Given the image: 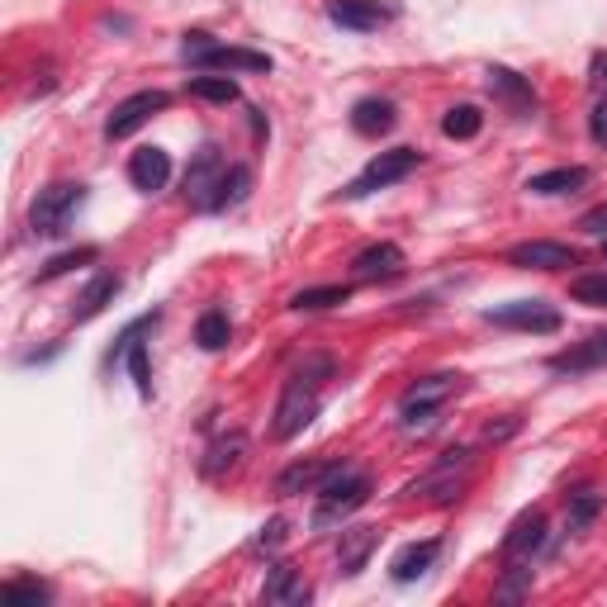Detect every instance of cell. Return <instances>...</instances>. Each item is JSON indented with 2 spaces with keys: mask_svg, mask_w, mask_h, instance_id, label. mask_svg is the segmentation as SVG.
Returning <instances> with one entry per match:
<instances>
[{
  "mask_svg": "<svg viewBox=\"0 0 607 607\" xmlns=\"http://www.w3.org/2000/svg\"><path fill=\"white\" fill-rule=\"evenodd\" d=\"M461 385H465V375H455V371H442V375H428V379H418V385H408L404 399H399L404 428L408 432H432L437 418H442V404L451 399V394H461Z\"/></svg>",
  "mask_w": 607,
  "mask_h": 607,
  "instance_id": "cell-1",
  "label": "cell"
},
{
  "mask_svg": "<svg viewBox=\"0 0 607 607\" xmlns=\"http://www.w3.org/2000/svg\"><path fill=\"white\" fill-rule=\"evenodd\" d=\"M366 504H371V479L338 461V470H332V475L323 479V489H318L313 527H338V522H346L356 508H366Z\"/></svg>",
  "mask_w": 607,
  "mask_h": 607,
  "instance_id": "cell-2",
  "label": "cell"
},
{
  "mask_svg": "<svg viewBox=\"0 0 607 607\" xmlns=\"http://www.w3.org/2000/svg\"><path fill=\"white\" fill-rule=\"evenodd\" d=\"M81 205H86V186H81V180H53L48 190H38L34 209H29V223H34L38 238H63Z\"/></svg>",
  "mask_w": 607,
  "mask_h": 607,
  "instance_id": "cell-3",
  "label": "cell"
},
{
  "mask_svg": "<svg viewBox=\"0 0 607 607\" xmlns=\"http://www.w3.org/2000/svg\"><path fill=\"white\" fill-rule=\"evenodd\" d=\"M470 465H475V451H470V446L442 451L428 475L408 484V498H437V504H451V498H461V489H465Z\"/></svg>",
  "mask_w": 607,
  "mask_h": 607,
  "instance_id": "cell-4",
  "label": "cell"
},
{
  "mask_svg": "<svg viewBox=\"0 0 607 607\" xmlns=\"http://www.w3.org/2000/svg\"><path fill=\"white\" fill-rule=\"evenodd\" d=\"M418 152L413 147H389V152H379V157L366 162V172H361L352 186L342 190V200H366V195L375 190H385V186H399V180H408L418 172Z\"/></svg>",
  "mask_w": 607,
  "mask_h": 607,
  "instance_id": "cell-5",
  "label": "cell"
},
{
  "mask_svg": "<svg viewBox=\"0 0 607 607\" xmlns=\"http://www.w3.org/2000/svg\"><path fill=\"white\" fill-rule=\"evenodd\" d=\"M223 176H228V157H223L214 143H205V147L190 157V166H186V205L200 209V214L219 209V186H223Z\"/></svg>",
  "mask_w": 607,
  "mask_h": 607,
  "instance_id": "cell-6",
  "label": "cell"
},
{
  "mask_svg": "<svg viewBox=\"0 0 607 607\" xmlns=\"http://www.w3.org/2000/svg\"><path fill=\"white\" fill-rule=\"evenodd\" d=\"M313 418H318V385H309L304 375H290V385L280 389V404H276V422H271V437H276V442H290V437H299Z\"/></svg>",
  "mask_w": 607,
  "mask_h": 607,
  "instance_id": "cell-7",
  "label": "cell"
},
{
  "mask_svg": "<svg viewBox=\"0 0 607 607\" xmlns=\"http://www.w3.org/2000/svg\"><path fill=\"white\" fill-rule=\"evenodd\" d=\"M166 104H172V96H166V90H139V96L119 100V104H114V114L104 119V139H110V143L129 139V133H139L152 114H162Z\"/></svg>",
  "mask_w": 607,
  "mask_h": 607,
  "instance_id": "cell-8",
  "label": "cell"
},
{
  "mask_svg": "<svg viewBox=\"0 0 607 607\" xmlns=\"http://www.w3.org/2000/svg\"><path fill=\"white\" fill-rule=\"evenodd\" d=\"M152 323H157V313L152 318H139L124 338L114 342V352H110V366H129L133 375V385H139L143 399H152V371H147V342H143V332H152Z\"/></svg>",
  "mask_w": 607,
  "mask_h": 607,
  "instance_id": "cell-9",
  "label": "cell"
},
{
  "mask_svg": "<svg viewBox=\"0 0 607 607\" xmlns=\"http://www.w3.org/2000/svg\"><path fill=\"white\" fill-rule=\"evenodd\" d=\"M494 328H518V332H560V313L541 299H512L484 313Z\"/></svg>",
  "mask_w": 607,
  "mask_h": 607,
  "instance_id": "cell-10",
  "label": "cell"
},
{
  "mask_svg": "<svg viewBox=\"0 0 607 607\" xmlns=\"http://www.w3.org/2000/svg\"><path fill=\"white\" fill-rule=\"evenodd\" d=\"M508 266L518 271H565V266H580V252L565 247V242H551V238H531V242H518L508 252Z\"/></svg>",
  "mask_w": 607,
  "mask_h": 607,
  "instance_id": "cell-11",
  "label": "cell"
},
{
  "mask_svg": "<svg viewBox=\"0 0 607 607\" xmlns=\"http://www.w3.org/2000/svg\"><path fill=\"white\" fill-rule=\"evenodd\" d=\"M484 86H489V96L504 104L508 114L527 119L531 110H537V90H531L512 67H489V71H484Z\"/></svg>",
  "mask_w": 607,
  "mask_h": 607,
  "instance_id": "cell-12",
  "label": "cell"
},
{
  "mask_svg": "<svg viewBox=\"0 0 607 607\" xmlns=\"http://www.w3.org/2000/svg\"><path fill=\"white\" fill-rule=\"evenodd\" d=\"M328 20L352 29V34H375L379 24L394 20V5H379V0H328Z\"/></svg>",
  "mask_w": 607,
  "mask_h": 607,
  "instance_id": "cell-13",
  "label": "cell"
},
{
  "mask_svg": "<svg viewBox=\"0 0 607 607\" xmlns=\"http://www.w3.org/2000/svg\"><path fill=\"white\" fill-rule=\"evenodd\" d=\"M404 247H394V242H371V247H361L352 256V271L356 280H394L404 276Z\"/></svg>",
  "mask_w": 607,
  "mask_h": 607,
  "instance_id": "cell-14",
  "label": "cell"
},
{
  "mask_svg": "<svg viewBox=\"0 0 607 607\" xmlns=\"http://www.w3.org/2000/svg\"><path fill=\"white\" fill-rule=\"evenodd\" d=\"M309 580H304V570H295V565H276L266 574V588H262V598L271 603V607H304L309 603Z\"/></svg>",
  "mask_w": 607,
  "mask_h": 607,
  "instance_id": "cell-15",
  "label": "cell"
},
{
  "mask_svg": "<svg viewBox=\"0 0 607 607\" xmlns=\"http://www.w3.org/2000/svg\"><path fill=\"white\" fill-rule=\"evenodd\" d=\"M338 470V461H295V465H285L280 470V479H276V494L280 498H295V494H318L323 489V479Z\"/></svg>",
  "mask_w": 607,
  "mask_h": 607,
  "instance_id": "cell-16",
  "label": "cell"
},
{
  "mask_svg": "<svg viewBox=\"0 0 607 607\" xmlns=\"http://www.w3.org/2000/svg\"><path fill=\"white\" fill-rule=\"evenodd\" d=\"M537 551H545V518H541L537 508H531V512H522V518L508 527L504 560H531Z\"/></svg>",
  "mask_w": 607,
  "mask_h": 607,
  "instance_id": "cell-17",
  "label": "cell"
},
{
  "mask_svg": "<svg viewBox=\"0 0 607 607\" xmlns=\"http://www.w3.org/2000/svg\"><path fill=\"white\" fill-rule=\"evenodd\" d=\"M607 366V332H594V338H584L580 346H570V352L551 356V371L555 375H588Z\"/></svg>",
  "mask_w": 607,
  "mask_h": 607,
  "instance_id": "cell-18",
  "label": "cell"
},
{
  "mask_svg": "<svg viewBox=\"0 0 607 607\" xmlns=\"http://www.w3.org/2000/svg\"><path fill=\"white\" fill-rule=\"evenodd\" d=\"M129 180L139 190H147V195H157L166 180H172V157H166L162 147H139L129 157Z\"/></svg>",
  "mask_w": 607,
  "mask_h": 607,
  "instance_id": "cell-19",
  "label": "cell"
},
{
  "mask_svg": "<svg viewBox=\"0 0 607 607\" xmlns=\"http://www.w3.org/2000/svg\"><path fill=\"white\" fill-rule=\"evenodd\" d=\"M195 71H271V57L266 53H252V48H223L214 43L200 63H190Z\"/></svg>",
  "mask_w": 607,
  "mask_h": 607,
  "instance_id": "cell-20",
  "label": "cell"
},
{
  "mask_svg": "<svg viewBox=\"0 0 607 607\" xmlns=\"http://www.w3.org/2000/svg\"><path fill=\"white\" fill-rule=\"evenodd\" d=\"M437 555H442V541H413V545H404L399 555L389 560V574L399 584H413V580H422V574H428L432 565H437Z\"/></svg>",
  "mask_w": 607,
  "mask_h": 607,
  "instance_id": "cell-21",
  "label": "cell"
},
{
  "mask_svg": "<svg viewBox=\"0 0 607 607\" xmlns=\"http://www.w3.org/2000/svg\"><path fill=\"white\" fill-rule=\"evenodd\" d=\"M242 461H247V437H242V432H228V437H219V442L205 451L200 475H205V479H223V475H233Z\"/></svg>",
  "mask_w": 607,
  "mask_h": 607,
  "instance_id": "cell-22",
  "label": "cell"
},
{
  "mask_svg": "<svg viewBox=\"0 0 607 607\" xmlns=\"http://www.w3.org/2000/svg\"><path fill=\"white\" fill-rule=\"evenodd\" d=\"M379 545V531L375 527H356V531H342V545H338V570L352 580V574L366 570L371 551Z\"/></svg>",
  "mask_w": 607,
  "mask_h": 607,
  "instance_id": "cell-23",
  "label": "cell"
},
{
  "mask_svg": "<svg viewBox=\"0 0 607 607\" xmlns=\"http://www.w3.org/2000/svg\"><path fill=\"white\" fill-rule=\"evenodd\" d=\"M114 295H119V276H114V271H96L86 290L76 295L71 318H76V323H86V318H96V313L104 309V304H114Z\"/></svg>",
  "mask_w": 607,
  "mask_h": 607,
  "instance_id": "cell-24",
  "label": "cell"
},
{
  "mask_svg": "<svg viewBox=\"0 0 607 607\" xmlns=\"http://www.w3.org/2000/svg\"><path fill=\"white\" fill-rule=\"evenodd\" d=\"M352 129L361 133V139H385V133L394 129V104H389V100H379V96L356 100V110H352Z\"/></svg>",
  "mask_w": 607,
  "mask_h": 607,
  "instance_id": "cell-25",
  "label": "cell"
},
{
  "mask_svg": "<svg viewBox=\"0 0 607 607\" xmlns=\"http://www.w3.org/2000/svg\"><path fill=\"white\" fill-rule=\"evenodd\" d=\"M584 186H588L584 166H555V172H541V176L527 180L531 195H574V190H584Z\"/></svg>",
  "mask_w": 607,
  "mask_h": 607,
  "instance_id": "cell-26",
  "label": "cell"
},
{
  "mask_svg": "<svg viewBox=\"0 0 607 607\" xmlns=\"http://www.w3.org/2000/svg\"><path fill=\"white\" fill-rule=\"evenodd\" d=\"M352 299V285H313V290H299L290 299L295 313H318V309H332V304H346Z\"/></svg>",
  "mask_w": 607,
  "mask_h": 607,
  "instance_id": "cell-27",
  "label": "cell"
},
{
  "mask_svg": "<svg viewBox=\"0 0 607 607\" xmlns=\"http://www.w3.org/2000/svg\"><path fill=\"white\" fill-rule=\"evenodd\" d=\"M190 96L195 100H209V104H233L238 100V81L214 76V71H200V76H190Z\"/></svg>",
  "mask_w": 607,
  "mask_h": 607,
  "instance_id": "cell-28",
  "label": "cell"
},
{
  "mask_svg": "<svg viewBox=\"0 0 607 607\" xmlns=\"http://www.w3.org/2000/svg\"><path fill=\"white\" fill-rule=\"evenodd\" d=\"M527 594H531V560H508L504 584L494 588V598L498 603H522Z\"/></svg>",
  "mask_w": 607,
  "mask_h": 607,
  "instance_id": "cell-29",
  "label": "cell"
},
{
  "mask_svg": "<svg viewBox=\"0 0 607 607\" xmlns=\"http://www.w3.org/2000/svg\"><path fill=\"white\" fill-rule=\"evenodd\" d=\"M228 313L223 309H209V313H200V323H195V342L205 346V352H223L228 346Z\"/></svg>",
  "mask_w": 607,
  "mask_h": 607,
  "instance_id": "cell-30",
  "label": "cell"
},
{
  "mask_svg": "<svg viewBox=\"0 0 607 607\" xmlns=\"http://www.w3.org/2000/svg\"><path fill=\"white\" fill-rule=\"evenodd\" d=\"M479 129H484V114L475 110V104H455V110H446V119H442V133H446V139H455V143L475 139Z\"/></svg>",
  "mask_w": 607,
  "mask_h": 607,
  "instance_id": "cell-31",
  "label": "cell"
},
{
  "mask_svg": "<svg viewBox=\"0 0 607 607\" xmlns=\"http://www.w3.org/2000/svg\"><path fill=\"white\" fill-rule=\"evenodd\" d=\"M252 195V166H228L223 186H219V209H238Z\"/></svg>",
  "mask_w": 607,
  "mask_h": 607,
  "instance_id": "cell-32",
  "label": "cell"
},
{
  "mask_svg": "<svg viewBox=\"0 0 607 607\" xmlns=\"http://www.w3.org/2000/svg\"><path fill=\"white\" fill-rule=\"evenodd\" d=\"M574 304H588V309H607V271H594V276H580L570 285Z\"/></svg>",
  "mask_w": 607,
  "mask_h": 607,
  "instance_id": "cell-33",
  "label": "cell"
},
{
  "mask_svg": "<svg viewBox=\"0 0 607 607\" xmlns=\"http://www.w3.org/2000/svg\"><path fill=\"white\" fill-rule=\"evenodd\" d=\"M86 262H96V247H76V252H63V256H53V262L38 271V280H57V276H67L71 266H86Z\"/></svg>",
  "mask_w": 607,
  "mask_h": 607,
  "instance_id": "cell-34",
  "label": "cell"
},
{
  "mask_svg": "<svg viewBox=\"0 0 607 607\" xmlns=\"http://www.w3.org/2000/svg\"><path fill=\"white\" fill-rule=\"evenodd\" d=\"M598 508H603V498H598V494H588V489H584V494H574V498H570V531H584L588 522L598 518Z\"/></svg>",
  "mask_w": 607,
  "mask_h": 607,
  "instance_id": "cell-35",
  "label": "cell"
},
{
  "mask_svg": "<svg viewBox=\"0 0 607 607\" xmlns=\"http://www.w3.org/2000/svg\"><path fill=\"white\" fill-rule=\"evenodd\" d=\"M5 598H10V603L38 607V603H48V588H43L38 580H10V584H5Z\"/></svg>",
  "mask_w": 607,
  "mask_h": 607,
  "instance_id": "cell-36",
  "label": "cell"
},
{
  "mask_svg": "<svg viewBox=\"0 0 607 607\" xmlns=\"http://www.w3.org/2000/svg\"><path fill=\"white\" fill-rule=\"evenodd\" d=\"M588 133H594V143L607 147V96H598L594 114H588Z\"/></svg>",
  "mask_w": 607,
  "mask_h": 607,
  "instance_id": "cell-37",
  "label": "cell"
},
{
  "mask_svg": "<svg viewBox=\"0 0 607 607\" xmlns=\"http://www.w3.org/2000/svg\"><path fill=\"white\" fill-rule=\"evenodd\" d=\"M280 541H285V518H271L262 527V537H256V551H276Z\"/></svg>",
  "mask_w": 607,
  "mask_h": 607,
  "instance_id": "cell-38",
  "label": "cell"
},
{
  "mask_svg": "<svg viewBox=\"0 0 607 607\" xmlns=\"http://www.w3.org/2000/svg\"><path fill=\"white\" fill-rule=\"evenodd\" d=\"M580 228H584V233H594V238H607V205L588 209V214L580 219Z\"/></svg>",
  "mask_w": 607,
  "mask_h": 607,
  "instance_id": "cell-39",
  "label": "cell"
},
{
  "mask_svg": "<svg viewBox=\"0 0 607 607\" xmlns=\"http://www.w3.org/2000/svg\"><path fill=\"white\" fill-rule=\"evenodd\" d=\"M588 86L607 96V53H594V63H588Z\"/></svg>",
  "mask_w": 607,
  "mask_h": 607,
  "instance_id": "cell-40",
  "label": "cell"
},
{
  "mask_svg": "<svg viewBox=\"0 0 607 607\" xmlns=\"http://www.w3.org/2000/svg\"><path fill=\"white\" fill-rule=\"evenodd\" d=\"M603 252H607V242H603Z\"/></svg>",
  "mask_w": 607,
  "mask_h": 607,
  "instance_id": "cell-41",
  "label": "cell"
}]
</instances>
